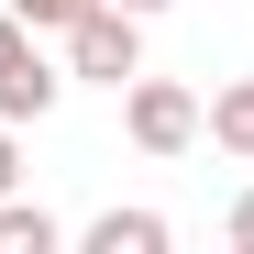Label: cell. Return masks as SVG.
Wrapping results in <instances>:
<instances>
[{"instance_id": "obj_1", "label": "cell", "mask_w": 254, "mask_h": 254, "mask_svg": "<svg viewBox=\"0 0 254 254\" xmlns=\"http://www.w3.org/2000/svg\"><path fill=\"white\" fill-rule=\"evenodd\" d=\"M66 66L100 77V89H133V77H144V11H122V0L77 11V22H66Z\"/></svg>"}, {"instance_id": "obj_2", "label": "cell", "mask_w": 254, "mask_h": 254, "mask_svg": "<svg viewBox=\"0 0 254 254\" xmlns=\"http://www.w3.org/2000/svg\"><path fill=\"white\" fill-rule=\"evenodd\" d=\"M56 89H66V77L45 66L33 22H22V11H0V122H45V111H56Z\"/></svg>"}, {"instance_id": "obj_3", "label": "cell", "mask_w": 254, "mask_h": 254, "mask_svg": "<svg viewBox=\"0 0 254 254\" xmlns=\"http://www.w3.org/2000/svg\"><path fill=\"white\" fill-rule=\"evenodd\" d=\"M122 122H133L144 155H188L199 144V100L177 89V77H133V89H122Z\"/></svg>"}, {"instance_id": "obj_4", "label": "cell", "mask_w": 254, "mask_h": 254, "mask_svg": "<svg viewBox=\"0 0 254 254\" xmlns=\"http://www.w3.org/2000/svg\"><path fill=\"white\" fill-rule=\"evenodd\" d=\"M77 243H89V254H166L177 232H166V210H100Z\"/></svg>"}, {"instance_id": "obj_5", "label": "cell", "mask_w": 254, "mask_h": 254, "mask_svg": "<svg viewBox=\"0 0 254 254\" xmlns=\"http://www.w3.org/2000/svg\"><path fill=\"white\" fill-rule=\"evenodd\" d=\"M199 133L221 144V155H243V166H254V77H243V89H221V100L199 111Z\"/></svg>"}, {"instance_id": "obj_6", "label": "cell", "mask_w": 254, "mask_h": 254, "mask_svg": "<svg viewBox=\"0 0 254 254\" xmlns=\"http://www.w3.org/2000/svg\"><path fill=\"white\" fill-rule=\"evenodd\" d=\"M0 254H56V210H22V199H0Z\"/></svg>"}, {"instance_id": "obj_7", "label": "cell", "mask_w": 254, "mask_h": 254, "mask_svg": "<svg viewBox=\"0 0 254 254\" xmlns=\"http://www.w3.org/2000/svg\"><path fill=\"white\" fill-rule=\"evenodd\" d=\"M11 11H22V22H33V33H66V22H77V11H100V0H11Z\"/></svg>"}, {"instance_id": "obj_8", "label": "cell", "mask_w": 254, "mask_h": 254, "mask_svg": "<svg viewBox=\"0 0 254 254\" xmlns=\"http://www.w3.org/2000/svg\"><path fill=\"white\" fill-rule=\"evenodd\" d=\"M221 232H232V254H254V188L232 199V221H221Z\"/></svg>"}, {"instance_id": "obj_9", "label": "cell", "mask_w": 254, "mask_h": 254, "mask_svg": "<svg viewBox=\"0 0 254 254\" xmlns=\"http://www.w3.org/2000/svg\"><path fill=\"white\" fill-rule=\"evenodd\" d=\"M22 188V155H11V122H0V199Z\"/></svg>"}, {"instance_id": "obj_10", "label": "cell", "mask_w": 254, "mask_h": 254, "mask_svg": "<svg viewBox=\"0 0 254 254\" xmlns=\"http://www.w3.org/2000/svg\"><path fill=\"white\" fill-rule=\"evenodd\" d=\"M122 11H166V0H122Z\"/></svg>"}]
</instances>
